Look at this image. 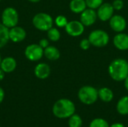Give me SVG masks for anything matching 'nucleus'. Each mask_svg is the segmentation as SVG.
Returning <instances> with one entry per match:
<instances>
[{
    "label": "nucleus",
    "mask_w": 128,
    "mask_h": 127,
    "mask_svg": "<svg viewBox=\"0 0 128 127\" xmlns=\"http://www.w3.org/2000/svg\"><path fill=\"white\" fill-rule=\"evenodd\" d=\"M108 73L114 81H124L128 76V61L124 58L114 59L109 65Z\"/></svg>",
    "instance_id": "nucleus-1"
},
{
    "label": "nucleus",
    "mask_w": 128,
    "mask_h": 127,
    "mask_svg": "<svg viewBox=\"0 0 128 127\" xmlns=\"http://www.w3.org/2000/svg\"><path fill=\"white\" fill-rule=\"evenodd\" d=\"M76 106L73 101L69 99L62 98L57 100L52 106V113L59 119L69 118L75 114Z\"/></svg>",
    "instance_id": "nucleus-2"
},
{
    "label": "nucleus",
    "mask_w": 128,
    "mask_h": 127,
    "mask_svg": "<svg viewBox=\"0 0 128 127\" xmlns=\"http://www.w3.org/2000/svg\"><path fill=\"white\" fill-rule=\"evenodd\" d=\"M80 101L85 105H92L98 99V90L90 85H85L80 88L78 91Z\"/></svg>",
    "instance_id": "nucleus-3"
},
{
    "label": "nucleus",
    "mask_w": 128,
    "mask_h": 127,
    "mask_svg": "<svg viewBox=\"0 0 128 127\" xmlns=\"http://www.w3.org/2000/svg\"><path fill=\"white\" fill-rule=\"evenodd\" d=\"M33 25L40 31H48L52 27L53 19L52 17L46 13H38L35 14L32 19Z\"/></svg>",
    "instance_id": "nucleus-4"
},
{
    "label": "nucleus",
    "mask_w": 128,
    "mask_h": 127,
    "mask_svg": "<svg viewBox=\"0 0 128 127\" xmlns=\"http://www.w3.org/2000/svg\"><path fill=\"white\" fill-rule=\"evenodd\" d=\"M91 44L95 47H104L110 42V36L107 32L102 29L92 31L88 36Z\"/></svg>",
    "instance_id": "nucleus-5"
},
{
    "label": "nucleus",
    "mask_w": 128,
    "mask_h": 127,
    "mask_svg": "<svg viewBox=\"0 0 128 127\" xmlns=\"http://www.w3.org/2000/svg\"><path fill=\"white\" fill-rule=\"evenodd\" d=\"M19 15L17 10L13 7H6L2 13V23L8 28L17 25Z\"/></svg>",
    "instance_id": "nucleus-6"
},
{
    "label": "nucleus",
    "mask_w": 128,
    "mask_h": 127,
    "mask_svg": "<svg viewBox=\"0 0 128 127\" xmlns=\"http://www.w3.org/2000/svg\"><path fill=\"white\" fill-rule=\"evenodd\" d=\"M25 56L31 61H37L44 56V49L39 44H30L25 49Z\"/></svg>",
    "instance_id": "nucleus-7"
},
{
    "label": "nucleus",
    "mask_w": 128,
    "mask_h": 127,
    "mask_svg": "<svg viewBox=\"0 0 128 127\" xmlns=\"http://www.w3.org/2000/svg\"><path fill=\"white\" fill-rule=\"evenodd\" d=\"M65 31L71 37H79L84 32L85 25L80 21L72 20L68 22Z\"/></svg>",
    "instance_id": "nucleus-8"
},
{
    "label": "nucleus",
    "mask_w": 128,
    "mask_h": 127,
    "mask_svg": "<svg viewBox=\"0 0 128 127\" xmlns=\"http://www.w3.org/2000/svg\"><path fill=\"white\" fill-rule=\"evenodd\" d=\"M114 8L110 3H103L98 8L97 11L98 17L100 20L106 22L111 19L114 13Z\"/></svg>",
    "instance_id": "nucleus-9"
},
{
    "label": "nucleus",
    "mask_w": 128,
    "mask_h": 127,
    "mask_svg": "<svg viewBox=\"0 0 128 127\" xmlns=\"http://www.w3.org/2000/svg\"><path fill=\"white\" fill-rule=\"evenodd\" d=\"M98 14L94 9L86 8L83 12L80 13V22L85 26H91L98 19Z\"/></svg>",
    "instance_id": "nucleus-10"
},
{
    "label": "nucleus",
    "mask_w": 128,
    "mask_h": 127,
    "mask_svg": "<svg viewBox=\"0 0 128 127\" xmlns=\"http://www.w3.org/2000/svg\"><path fill=\"white\" fill-rule=\"evenodd\" d=\"M110 26L116 32H123L127 27V22L124 17L121 15H113L110 19Z\"/></svg>",
    "instance_id": "nucleus-11"
},
{
    "label": "nucleus",
    "mask_w": 128,
    "mask_h": 127,
    "mask_svg": "<svg viewBox=\"0 0 128 127\" xmlns=\"http://www.w3.org/2000/svg\"><path fill=\"white\" fill-rule=\"evenodd\" d=\"M26 32L25 29L20 26H14L9 29V38L14 43H20L25 40Z\"/></svg>",
    "instance_id": "nucleus-12"
},
{
    "label": "nucleus",
    "mask_w": 128,
    "mask_h": 127,
    "mask_svg": "<svg viewBox=\"0 0 128 127\" xmlns=\"http://www.w3.org/2000/svg\"><path fill=\"white\" fill-rule=\"evenodd\" d=\"M113 44L116 49L121 51L128 49V34L120 32L116 34L113 37Z\"/></svg>",
    "instance_id": "nucleus-13"
},
{
    "label": "nucleus",
    "mask_w": 128,
    "mask_h": 127,
    "mask_svg": "<svg viewBox=\"0 0 128 127\" xmlns=\"http://www.w3.org/2000/svg\"><path fill=\"white\" fill-rule=\"evenodd\" d=\"M34 73L35 76L39 79H47L51 73V69L50 66L46 63H39L36 65Z\"/></svg>",
    "instance_id": "nucleus-14"
},
{
    "label": "nucleus",
    "mask_w": 128,
    "mask_h": 127,
    "mask_svg": "<svg viewBox=\"0 0 128 127\" xmlns=\"http://www.w3.org/2000/svg\"><path fill=\"white\" fill-rule=\"evenodd\" d=\"M16 67V61L12 57H7L2 59L0 68L5 73H9L13 72Z\"/></svg>",
    "instance_id": "nucleus-15"
},
{
    "label": "nucleus",
    "mask_w": 128,
    "mask_h": 127,
    "mask_svg": "<svg viewBox=\"0 0 128 127\" xmlns=\"http://www.w3.org/2000/svg\"><path fill=\"white\" fill-rule=\"evenodd\" d=\"M69 7L74 13H81L87 8L86 0H71Z\"/></svg>",
    "instance_id": "nucleus-16"
},
{
    "label": "nucleus",
    "mask_w": 128,
    "mask_h": 127,
    "mask_svg": "<svg viewBox=\"0 0 128 127\" xmlns=\"http://www.w3.org/2000/svg\"><path fill=\"white\" fill-rule=\"evenodd\" d=\"M44 55L50 61H57L60 58V52L56 46H49L44 49Z\"/></svg>",
    "instance_id": "nucleus-17"
},
{
    "label": "nucleus",
    "mask_w": 128,
    "mask_h": 127,
    "mask_svg": "<svg viewBox=\"0 0 128 127\" xmlns=\"http://www.w3.org/2000/svg\"><path fill=\"white\" fill-rule=\"evenodd\" d=\"M114 94L110 88L104 87L98 90V98L101 101L104 103H110L112 100Z\"/></svg>",
    "instance_id": "nucleus-18"
},
{
    "label": "nucleus",
    "mask_w": 128,
    "mask_h": 127,
    "mask_svg": "<svg viewBox=\"0 0 128 127\" xmlns=\"http://www.w3.org/2000/svg\"><path fill=\"white\" fill-rule=\"evenodd\" d=\"M117 112L122 115H128V96L122 97L117 103L116 105Z\"/></svg>",
    "instance_id": "nucleus-19"
},
{
    "label": "nucleus",
    "mask_w": 128,
    "mask_h": 127,
    "mask_svg": "<svg viewBox=\"0 0 128 127\" xmlns=\"http://www.w3.org/2000/svg\"><path fill=\"white\" fill-rule=\"evenodd\" d=\"M9 40V28L0 23V49L4 47Z\"/></svg>",
    "instance_id": "nucleus-20"
},
{
    "label": "nucleus",
    "mask_w": 128,
    "mask_h": 127,
    "mask_svg": "<svg viewBox=\"0 0 128 127\" xmlns=\"http://www.w3.org/2000/svg\"><path fill=\"white\" fill-rule=\"evenodd\" d=\"M68 126L69 127H82V120L81 117L78 115L74 114L68 119Z\"/></svg>",
    "instance_id": "nucleus-21"
},
{
    "label": "nucleus",
    "mask_w": 128,
    "mask_h": 127,
    "mask_svg": "<svg viewBox=\"0 0 128 127\" xmlns=\"http://www.w3.org/2000/svg\"><path fill=\"white\" fill-rule=\"evenodd\" d=\"M47 37H48L49 40H50L51 41L56 42L60 39L61 34H60V31L56 28L52 27L51 28H50L47 31Z\"/></svg>",
    "instance_id": "nucleus-22"
},
{
    "label": "nucleus",
    "mask_w": 128,
    "mask_h": 127,
    "mask_svg": "<svg viewBox=\"0 0 128 127\" xmlns=\"http://www.w3.org/2000/svg\"><path fill=\"white\" fill-rule=\"evenodd\" d=\"M89 127H110L108 122L103 118H95L89 124Z\"/></svg>",
    "instance_id": "nucleus-23"
},
{
    "label": "nucleus",
    "mask_w": 128,
    "mask_h": 127,
    "mask_svg": "<svg viewBox=\"0 0 128 127\" xmlns=\"http://www.w3.org/2000/svg\"><path fill=\"white\" fill-rule=\"evenodd\" d=\"M68 22V21L67 17L63 15H58L55 19V23L59 28H65Z\"/></svg>",
    "instance_id": "nucleus-24"
},
{
    "label": "nucleus",
    "mask_w": 128,
    "mask_h": 127,
    "mask_svg": "<svg viewBox=\"0 0 128 127\" xmlns=\"http://www.w3.org/2000/svg\"><path fill=\"white\" fill-rule=\"evenodd\" d=\"M86 2L87 7L95 10L104 3V0H86Z\"/></svg>",
    "instance_id": "nucleus-25"
},
{
    "label": "nucleus",
    "mask_w": 128,
    "mask_h": 127,
    "mask_svg": "<svg viewBox=\"0 0 128 127\" xmlns=\"http://www.w3.org/2000/svg\"><path fill=\"white\" fill-rule=\"evenodd\" d=\"M91 46H92V44H91L88 38V39H86V38L82 39L80 43V46L82 50H88L91 47Z\"/></svg>",
    "instance_id": "nucleus-26"
},
{
    "label": "nucleus",
    "mask_w": 128,
    "mask_h": 127,
    "mask_svg": "<svg viewBox=\"0 0 128 127\" xmlns=\"http://www.w3.org/2000/svg\"><path fill=\"white\" fill-rule=\"evenodd\" d=\"M112 4L113 6L114 10H120L124 7V1H123V0H114Z\"/></svg>",
    "instance_id": "nucleus-27"
},
{
    "label": "nucleus",
    "mask_w": 128,
    "mask_h": 127,
    "mask_svg": "<svg viewBox=\"0 0 128 127\" xmlns=\"http://www.w3.org/2000/svg\"><path fill=\"white\" fill-rule=\"evenodd\" d=\"M44 49H45V48H46L47 46H49L50 45H49V40H47V39H45V38H44V39H41L40 41H39V43H38Z\"/></svg>",
    "instance_id": "nucleus-28"
},
{
    "label": "nucleus",
    "mask_w": 128,
    "mask_h": 127,
    "mask_svg": "<svg viewBox=\"0 0 128 127\" xmlns=\"http://www.w3.org/2000/svg\"><path fill=\"white\" fill-rule=\"evenodd\" d=\"M4 90L0 87V104L2 103V101L4 100Z\"/></svg>",
    "instance_id": "nucleus-29"
},
{
    "label": "nucleus",
    "mask_w": 128,
    "mask_h": 127,
    "mask_svg": "<svg viewBox=\"0 0 128 127\" xmlns=\"http://www.w3.org/2000/svg\"><path fill=\"white\" fill-rule=\"evenodd\" d=\"M110 127H125L124 124H121V123H115L113 124H112Z\"/></svg>",
    "instance_id": "nucleus-30"
},
{
    "label": "nucleus",
    "mask_w": 128,
    "mask_h": 127,
    "mask_svg": "<svg viewBox=\"0 0 128 127\" xmlns=\"http://www.w3.org/2000/svg\"><path fill=\"white\" fill-rule=\"evenodd\" d=\"M4 76H5V73L0 68V81L3 80V79L4 78Z\"/></svg>",
    "instance_id": "nucleus-31"
},
{
    "label": "nucleus",
    "mask_w": 128,
    "mask_h": 127,
    "mask_svg": "<svg viewBox=\"0 0 128 127\" xmlns=\"http://www.w3.org/2000/svg\"><path fill=\"white\" fill-rule=\"evenodd\" d=\"M124 87H125L126 90L128 91V77L124 79Z\"/></svg>",
    "instance_id": "nucleus-32"
},
{
    "label": "nucleus",
    "mask_w": 128,
    "mask_h": 127,
    "mask_svg": "<svg viewBox=\"0 0 128 127\" xmlns=\"http://www.w3.org/2000/svg\"><path fill=\"white\" fill-rule=\"evenodd\" d=\"M28 1H29L31 2H33V3H37V2H39L40 0H28Z\"/></svg>",
    "instance_id": "nucleus-33"
},
{
    "label": "nucleus",
    "mask_w": 128,
    "mask_h": 127,
    "mask_svg": "<svg viewBox=\"0 0 128 127\" xmlns=\"http://www.w3.org/2000/svg\"><path fill=\"white\" fill-rule=\"evenodd\" d=\"M1 61H2V58H1V55H0V64H1Z\"/></svg>",
    "instance_id": "nucleus-34"
},
{
    "label": "nucleus",
    "mask_w": 128,
    "mask_h": 127,
    "mask_svg": "<svg viewBox=\"0 0 128 127\" xmlns=\"http://www.w3.org/2000/svg\"><path fill=\"white\" fill-rule=\"evenodd\" d=\"M2 1V0H0V1Z\"/></svg>",
    "instance_id": "nucleus-35"
}]
</instances>
